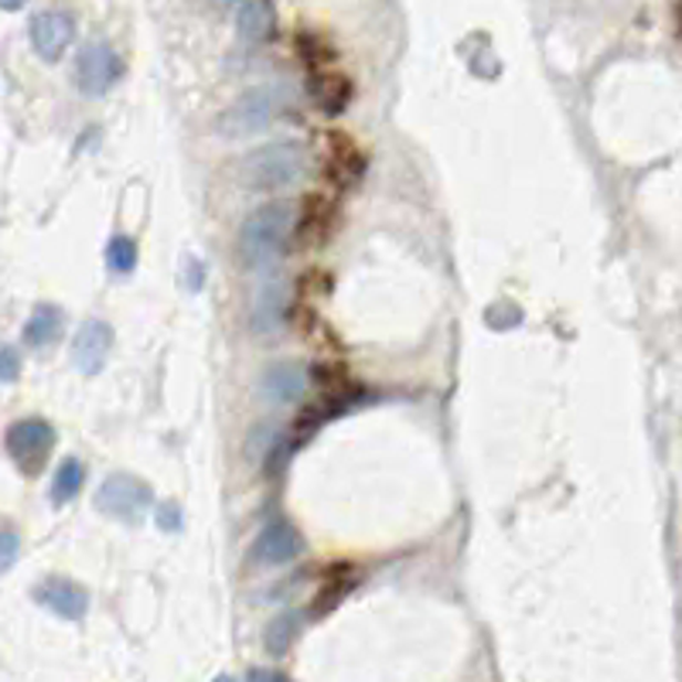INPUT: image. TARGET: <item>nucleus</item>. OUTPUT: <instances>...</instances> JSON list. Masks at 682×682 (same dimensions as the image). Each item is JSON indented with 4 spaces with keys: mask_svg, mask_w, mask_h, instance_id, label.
Wrapping results in <instances>:
<instances>
[{
    "mask_svg": "<svg viewBox=\"0 0 682 682\" xmlns=\"http://www.w3.org/2000/svg\"><path fill=\"white\" fill-rule=\"evenodd\" d=\"M216 8H232V4H243V0H212Z\"/></svg>",
    "mask_w": 682,
    "mask_h": 682,
    "instance_id": "bb28decb",
    "label": "nucleus"
},
{
    "mask_svg": "<svg viewBox=\"0 0 682 682\" xmlns=\"http://www.w3.org/2000/svg\"><path fill=\"white\" fill-rule=\"evenodd\" d=\"M307 389V373L294 363V358H280V363L266 366L263 376H260V392L266 403H276V407H287V403H297Z\"/></svg>",
    "mask_w": 682,
    "mask_h": 682,
    "instance_id": "f8f14e48",
    "label": "nucleus"
},
{
    "mask_svg": "<svg viewBox=\"0 0 682 682\" xmlns=\"http://www.w3.org/2000/svg\"><path fill=\"white\" fill-rule=\"evenodd\" d=\"M157 518H160V529H181V512H178V505H165L157 512Z\"/></svg>",
    "mask_w": 682,
    "mask_h": 682,
    "instance_id": "5701e85b",
    "label": "nucleus"
},
{
    "mask_svg": "<svg viewBox=\"0 0 682 682\" xmlns=\"http://www.w3.org/2000/svg\"><path fill=\"white\" fill-rule=\"evenodd\" d=\"M119 75H124V62H119V55L106 42L86 45L75 59V86H78V93H86V96L109 93Z\"/></svg>",
    "mask_w": 682,
    "mask_h": 682,
    "instance_id": "423d86ee",
    "label": "nucleus"
},
{
    "mask_svg": "<svg viewBox=\"0 0 682 682\" xmlns=\"http://www.w3.org/2000/svg\"><path fill=\"white\" fill-rule=\"evenodd\" d=\"M352 587H355V570L348 564H338L328 574V584H325V590H321V597H317V611H332Z\"/></svg>",
    "mask_w": 682,
    "mask_h": 682,
    "instance_id": "6ab92c4d",
    "label": "nucleus"
},
{
    "mask_svg": "<svg viewBox=\"0 0 682 682\" xmlns=\"http://www.w3.org/2000/svg\"><path fill=\"white\" fill-rule=\"evenodd\" d=\"M291 638H294V615H280L270 628H266V649L273 655H280L287 646H291Z\"/></svg>",
    "mask_w": 682,
    "mask_h": 682,
    "instance_id": "412c9836",
    "label": "nucleus"
},
{
    "mask_svg": "<svg viewBox=\"0 0 682 682\" xmlns=\"http://www.w3.org/2000/svg\"><path fill=\"white\" fill-rule=\"evenodd\" d=\"M294 232H297V216L291 202H284V198L263 202L256 212L246 216L243 229H239V263L246 270L273 266L276 260L287 256Z\"/></svg>",
    "mask_w": 682,
    "mask_h": 682,
    "instance_id": "f257e3e1",
    "label": "nucleus"
},
{
    "mask_svg": "<svg viewBox=\"0 0 682 682\" xmlns=\"http://www.w3.org/2000/svg\"><path fill=\"white\" fill-rule=\"evenodd\" d=\"M0 358H4V373H0V379H4V382H14V376H18V352H14L11 345H4Z\"/></svg>",
    "mask_w": 682,
    "mask_h": 682,
    "instance_id": "b1692460",
    "label": "nucleus"
},
{
    "mask_svg": "<svg viewBox=\"0 0 682 682\" xmlns=\"http://www.w3.org/2000/svg\"><path fill=\"white\" fill-rule=\"evenodd\" d=\"M307 171V147L301 140H270L239 157L235 178L246 191L273 195L297 185Z\"/></svg>",
    "mask_w": 682,
    "mask_h": 682,
    "instance_id": "f03ea898",
    "label": "nucleus"
},
{
    "mask_svg": "<svg viewBox=\"0 0 682 682\" xmlns=\"http://www.w3.org/2000/svg\"><path fill=\"white\" fill-rule=\"evenodd\" d=\"M311 99L317 103L321 113L338 116L352 103V83H348L345 75H338V72H317L311 78Z\"/></svg>",
    "mask_w": 682,
    "mask_h": 682,
    "instance_id": "4468645a",
    "label": "nucleus"
},
{
    "mask_svg": "<svg viewBox=\"0 0 682 682\" xmlns=\"http://www.w3.org/2000/svg\"><path fill=\"white\" fill-rule=\"evenodd\" d=\"M109 348H113V328L99 317H90L72 338V363L83 376H96L106 366Z\"/></svg>",
    "mask_w": 682,
    "mask_h": 682,
    "instance_id": "1a4fd4ad",
    "label": "nucleus"
},
{
    "mask_svg": "<svg viewBox=\"0 0 682 682\" xmlns=\"http://www.w3.org/2000/svg\"><path fill=\"white\" fill-rule=\"evenodd\" d=\"M273 31V14L263 0H243L239 4V38L243 42H266Z\"/></svg>",
    "mask_w": 682,
    "mask_h": 682,
    "instance_id": "f3484780",
    "label": "nucleus"
},
{
    "mask_svg": "<svg viewBox=\"0 0 682 682\" xmlns=\"http://www.w3.org/2000/svg\"><path fill=\"white\" fill-rule=\"evenodd\" d=\"M304 553V539L301 533L287 523V518H276V523H266L263 533L253 539V564L260 567H287Z\"/></svg>",
    "mask_w": 682,
    "mask_h": 682,
    "instance_id": "6e6552de",
    "label": "nucleus"
},
{
    "mask_svg": "<svg viewBox=\"0 0 682 682\" xmlns=\"http://www.w3.org/2000/svg\"><path fill=\"white\" fill-rule=\"evenodd\" d=\"M106 266L113 273H130L137 266V243L130 235H113L106 246Z\"/></svg>",
    "mask_w": 682,
    "mask_h": 682,
    "instance_id": "aec40b11",
    "label": "nucleus"
},
{
    "mask_svg": "<svg viewBox=\"0 0 682 682\" xmlns=\"http://www.w3.org/2000/svg\"><path fill=\"white\" fill-rule=\"evenodd\" d=\"M287 103H291V96H287L284 86H253L219 116L216 130H219L222 140H232V144L250 140V137L263 134L273 119H280V113L287 109Z\"/></svg>",
    "mask_w": 682,
    "mask_h": 682,
    "instance_id": "7ed1b4c3",
    "label": "nucleus"
},
{
    "mask_svg": "<svg viewBox=\"0 0 682 682\" xmlns=\"http://www.w3.org/2000/svg\"><path fill=\"white\" fill-rule=\"evenodd\" d=\"M83 485H86V464L78 458H65L55 468V478H52V502L55 505L72 502L78 492H83Z\"/></svg>",
    "mask_w": 682,
    "mask_h": 682,
    "instance_id": "a211bd4d",
    "label": "nucleus"
},
{
    "mask_svg": "<svg viewBox=\"0 0 682 682\" xmlns=\"http://www.w3.org/2000/svg\"><path fill=\"white\" fill-rule=\"evenodd\" d=\"M34 600L45 611H52L65 621H78V618H86V611H90L86 587H78L69 577H45L42 584L34 587Z\"/></svg>",
    "mask_w": 682,
    "mask_h": 682,
    "instance_id": "9b49d317",
    "label": "nucleus"
},
{
    "mask_svg": "<svg viewBox=\"0 0 682 682\" xmlns=\"http://www.w3.org/2000/svg\"><path fill=\"white\" fill-rule=\"evenodd\" d=\"M366 171V160L358 154V147L352 144V137L345 134H328L325 137V178L335 188H352L358 185Z\"/></svg>",
    "mask_w": 682,
    "mask_h": 682,
    "instance_id": "ddd939ff",
    "label": "nucleus"
},
{
    "mask_svg": "<svg viewBox=\"0 0 682 682\" xmlns=\"http://www.w3.org/2000/svg\"><path fill=\"white\" fill-rule=\"evenodd\" d=\"M291 307V284L287 276H270L266 284L256 291L253 307H250V328L256 338H273L280 332Z\"/></svg>",
    "mask_w": 682,
    "mask_h": 682,
    "instance_id": "0eeeda50",
    "label": "nucleus"
},
{
    "mask_svg": "<svg viewBox=\"0 0 682 682\" xmlns=\"http://www.w3.org/2000/svg\"><path fill=\"white\" fill-rule=\"evenodd\" d=\"M154 505V492L144 478L137 474H127V471H116L109 474L99 492H96V508L116 523H127V526H137L140 518L150 512Z\"/></svg>",
    "mask_w": 682,
    "mask_h": 682,
    "instance_id": "20e7f679",
    "label": "nucleus"
},
{
    "mask_svg": "<svg viewBox=\"0 0 682 682\" xmlns=\"http://www.w3.org/2000/svg\"><path fill=\"white\" fill-rule=\"evenodd\" d=\"M62 307L59 304H38L24 325V342L31 348H45L62 335Z\"/></svg>",
    "mask_w": 682,
    "mask_h": 682,
    "instance_id": "dca6fc26",
    "label": "nucleus"
},
{
    "mask_svg": "<svg viewBox=\"0 0 682 682\" xmlns=\"http://www.w3.org/2000/svg\"><path fill=\"white\" fill-rule=\"evenodd\" d=\"M212 682H235L232 675H219V679H212Z\"/></svg>",
    "mask_w": 682,
    "mask_h": 682,
    "instance_id": "cd10ccee",
    "label": "nucleus"
},
{
    "mask_svg": "<svg viewBox=\"0 0 682 682\" xmlns=\"http://www.w3.org/2000/svg\"><path fill=\"white\" fill-rule=\"evenodd\" d=\"M332 225H335V209L325 195H307L304 206H301V216H297V232L311 243H325L332 235Z\"/></svg>",
    "mask_w": 682,
    "mask_h": 682,
    "instance_id": "2eb2a0df",
    "label": "nucleus"
},
{
    "mask_svg": "<svg viewBox=\"0 0 682 682\" xmlns=\"http://www.w3.org/2000/svg\"><path fill=\"white\" fill-rule=\"evenodd\" d=\"M246 682H291V679H287V675H280V672H273V669H250Z\"/></svg>",
    "mask_w": 682,
    "mask_h": 682,
    "instance_id": "393cba45",
    "label": "nucleus"
},
{
    "mask_svg": "<svg viewBox=\"0 0 682 682\" xmlns=\"http://www.w3.org/2000/svg\"><path fill=\"white\" fill-rule=\"evenodd\" d=\"M55 427L42 417H24V420H14L8 427V437H4V444H8V454L11 461L24 471V474H38L45 468L52 448H55Z\"/></svg>",
    "mask_w": 682,
    "mask_h": 682,
    "instance_id": "39448f33",
    "label": "nucleus"
},
{
    "mask_svg": "<svg viewBox=\"0 0 682 682\" xmlns=\"http://www.w3.org/2000/svg\"><path fill=\"white\" fill-rule=\"evenodd\" d=\"M0 4H4V11H21L24 0H0Z\"/></svg>",
    "mask_w": 682,
    "mask_h": 682,
    "instance_id": "a878e982",
    "label": "nucleus"
},
{
    "mask_svg": "<svg viewBox=\"0 0 682 682\" xmlns=\"http://www.w3.org/2000/svg\"><path fill=\"white\" fill-rule=\"evenodd\" d=\"M75 38V24L65 11H42L31 18V45L42 62H59Z\"/></svg>",
    "mask_w": 682,
    "mask_h": 682,
    "instance_id": "9d476101",
    "label": "nucleus"
},
{
    "mask_svg": "<svg viewBox=\"0 0 682 682\" xmlns=\"http://www.w3.org/2000/svg\"><path fill=\"white\" fill-rule=\"evenodd\" d=\"M0 539H4V546H0V570H11L14 559H18V533L11 526H4V533H0Z\"/></svg>",
    "mask_w": 682,
    "mask_h": 682,
    "instance_id": "4be33fe9",
    "label": "nucleus"
}]
</instances>
